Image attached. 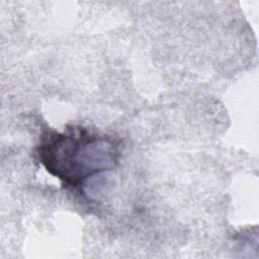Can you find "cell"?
<instances>
[{
    "instance_id": "1",
    "label": "cell",
    "mask_w": 259,
    "mask_h": 259,
    "mask_svg": "<svg viewBox=\"0 0 259 259\" xmlns=\"http://www.w3.org/2000/svg\"><path fill=\"white\" fill-rule=\"evenodd\" d=\"M37 156L48 172L65 185L78 187L88 178L112 170L119 160V148L110 137L71 126L63 133L46 134Z\"/></svg>"
}]
</instances>
